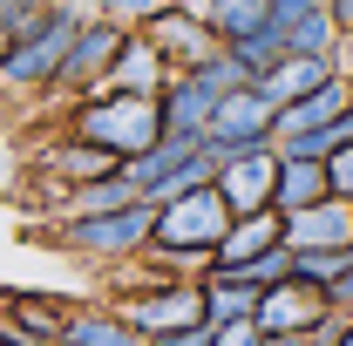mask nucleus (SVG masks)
I'll return each instance as SVG.
<instances>
[{
    "mask_svg": "<svg viewBox=\"0 0 353 346\" xmlns=\"http://www.w3.org/2000/svg\"><path fill=\"white\" fill-rule=\"evenodd\" d=\"M123 197H136V190H130V176H123V163H116V170L88 176V183H68L54 204H61V217H75V211H109V204H123Z\"/></svg>",
    "mask_w": 353,
    "mask_h": 346,
    "instance_id": "nucleus-19",
    "label": "nucleus"
},
{
    "mask_svg": "<svg viewBox=\"0 0 353 346\" xmlns=\"http://www.w3.org/2000/svg\"><path fill=\"white\" fill-rule=\"evenodd\" d=\"M150 197H123L109 211H75V217H54L48 224V245L54 252H75L88 265H136L143 238H150Z\"/></svg>",
    "mask_w": 353,
    "mask_h": 346,
    "instance_id": "nucleus-3",
    "label": "nucleus"
},
{
    "mask_svg": "<svg viewBox=\"0 0 353 346\" xmlns=\"http://www.w3.org/2000/svg\"><path fill=\"white\" fill-rule=\"evenodd\" d=\"M319 292L299 285V278H279V285H259V305H252V326L259 333H306L319 319Z\"/></svg>",
    "mask_w": 353,
    "mask_h": 346,
    "instance_id": "nucleus-11",
    "label": "nucleus"
},
{
    "mask_svg": "<svg viewBox=\"0 0 353 346\" xmlns=\"http://www.w3.org/2000/svg\"><path fill=\"white\" fill-rule=\"evenodd\" d=\"M0 123H7V102H0Z\"/></svg>",
    "mask_w": 353,
    "mask_h": 346,
    "instance_id": "nucleus-30",
    "label": "nucleus"
},
{
    "mask_svg": "<svg viewBox=\"0 0 353 346\" xmlns=\"http://www.w3.org/2000/svg\"><path fill=\"white\" fill-rule=\"evenodd\" d=\"M75 7H88V14H116V21H143L157 0H75Z\"/></svg>",
    "mask_w": 353,
    "mask_h": 346,
    "instance_id": "nucleus-25",
    "label": "nucleus"
},
{
    "mask_svg": "<svg viewBox=\"0 0 353 346\" xmlns=\"http://www.w3.org/2000/svg\"><path fill=\"white\" fill-rule=\"evenodd\" d=\"M340 143H353V109L333 116V123H312V130H272V156H279V163H319V156H333Z\"/></svg>",
    "mask_w": 353,
    "mask_h": 346,
    "instance_id": "nucleus-15",
    "label": "nucleus"
},
{
    "mask_svg": "<svg viewBox=\"0 0 353 346\" xmlns=\"http://www.w3.org/2000/svg\"><path fill=\"white\" fill-rule=\"evenodd\" d=\"M218 170V156L204 150V136H157L150 150H136L123 156V176H130L136 197H170V190H190V183H211Z\"/></svg>",
    "mask_w": 353,
    "mask_h": 346,
    "instance_id": "nucleus-4",
    "label": "nucleus"
},
{
    "mask_svg": "<svg viewBox=\"0 0 353 346\" xmlns=\"http://www.w3.org/2000/svg\"><path fill=\"white\" fill-rule=\"evenodd\" d=\"M61 340H75V346H143V333H136L109 299H68Z\"/></svg>",
    "mask_w": 353,
    "mask_h": 346,
    "instance_id": "nucleus-13",
    "label": "nucleus"
},
{
    "mask_svg": "<svg viewBox=\"0 0 353 346\" xmlns=\"http://www.w3.org/2000/svg\"><path fill=\"white\" fill-rule=\"evenodd\" d=\"M272 136V102L259 95V82H238L224 88L204 116V143L211 150H238V143H265Z\"/></svg>",
    "mask_w": 353,
    "mask_h": 346,
    "instance_id": "nucleus-7",
    "label": "nucleus"
},
{
    "mask_svg": "<svg viewBox=\"0 0 353 346\" xmlns=\"http://www.w3.org/2000/svg\"><path fill=\"white\" fill-rule=\"evenodd\" d=\"M353 109V75L347 68H333L319 88H306L299 102H279L272 109V130H312V123H333V116H347Z\"/></svg>",
    "mask_w": 353,
    "mask_h": 346,
    "instance_id": "nucleus-14",
    "label": "nucleus"
},
{
    "mask_svg": "<svg viewBox=\"0 0 353 346\" xmlns=\"http://www.w3.org/2000/svg\"><path fill=\"white\" fill-rule=\"evenodd\" d=\"M333 346H353V333H340V340H333Z\"/></svg>",
    "mask_w": 353,
    "mask_h": 346,
    "instance_id": "nucleus-29",
    "label": "nucleus"
},
{
    "mask_svg": "<svg viewBox=\"0 0 353 346\" xmlns=\"http://www.w3.org/2000/svg\"><path fill=\"white\" fill-rule=\"evenodd\" d=\"M136 28L163 48V61H170V68L197 61L204 48H218V34H211V28H204V14H197V0H157V7L136 21Z\"/></svg>",
    "mask_w": 353,
    "mask_h": 346,
    "instance_id": "nucleus-8",
    "label": "nucleus"
},
{
    "mask_svg": "<svg viewBox=\"0 0 353 346\" xmlns=\"http://www.w3.org/2000/svg\"><path fill=\"white\" fill-rule=\"evenodd\" d=\"M218 48L231 54V61H238V68H245V75H252V82H259L265 68L285 54V28H279V21H259L252 34H231V41H218Z\"/></svg>",
    "mask_w": 353,
    "mask_h": 346,
    "instance_id": "nucleus-18",
    "label": "nucleus"
},
{
    "mask_svg": "<svg viewBox=\"0 0 353 346\" xmlns=\"http://www.w3.org/2000/svg\"><path fill=\"white\" fill-rule=\"evenodd\" d=\"M143 346H211V319H190V326H163V333H150Z\"/></svg>",
    "mask_w": 353,
    "mask_h": 346,
    "instance_id": "nucleus-24",
    "label": "nucleus"
},
{
    "mask_svg": "<svg viewBox=\"0 0 353 346\" xmlns=\"http://www.w3.org/2000/svg\"><path fill=\"white\" fill-rule=\"evenodd\" d=\"M231 224V204L218 197V183H190V190H170L157 197L150 211V238L136 258H150V272H197L211 258V245Z\"/></svg>",
    "mask_w": 353,
    "mask_h": 346,
    "instance_id": "nucleus-1",
    "label": "nucleus"
},
{
    "mask_svg": "<svg viewBox=\"0 0 353 346\" xmlns=\"http://www.w3.org/2000/svg\"><path fill=\"white\" fill-rule=\"evenodd\" d=\"M197 14H204V28L218 41H231V34H252L265 21V0H197Z\"/></svg>",
    "mask_w": 353,
    "mask_h": 346,
    "instance_id": "nucleus-21",
    "label": "nucleus"
},
{
    "mask_svg": "<svg viewBox=\"0 0 353 346\" xmlns=\"http://www.w3.org/2000/svg\"><path fill=\"white\" fill-rule=\"evenodd\" d=\"M204 150H211V143H204ZM211 156H218L211 183H218V197L231 204V217L238 211H265V190H272V170H279L272 136H265V143H238V150H211Z\"/></svg>",
    "mask_w": 353,
    "mask_h": 346,
    "instance_id": "nucleus-6",
    "label": "nucleus"
},
{
    "mask_svg": "<svg viewBox=\"0 0 353 346\" xmlns=\"http://www.w3.org/2000/svg\"><path fill=\"white\" fill-rule=\"evenodd\" d=\"M285 54H312V61H340L347 68V34L326 21V7H312L299 21H285Z\"/></svg>",
    "mask_w": 353,
    "mask_h": 346,
    "instance_id": "nucleus-17",
    "label": "nucleus"
},
{
    "mask_svg": "<svg viewBox=\"0 0 353 346\" xmlns=\"http://www.w3.org/2000/svg\"><path fill=\"white\" fill-rule=\"evenodd\" d=\"M211 102H218V88L204 82L190 61H183V68H170V75H163V88H157V130H163V136H204Z\"/></svg>",
    "mask_w": 353,
    "mask_h": 346,
    "instance_id": "nucleus-9",
    "label": "nucleus"
},
{
    "mask_svg": "<svg viewBox=\"0 0 353 346\" xmlns=\"http://www.w3.org/2000/svg\"><path fill=\"white\" fill-rule=\"evenodd\" d=\"M333 68H340V61H312V54H279V61H272V68L259 75V95L272 102V109H279V102H299V95H306V88H319L326 75H333Z\"/></svg>",
    "mask_w": 353,
    "mask_h": 346,
    "instance_id": "nucleus-16",
    "label": "nucleus"
},
{
    "mask_svg": "<svg viewBox=\"0 0 353 346\" xmlns=\"http://www.w3.org/2000/svg\"><path fill=\"white\" fill-rule=\"evenodd\" d=\"M197 285H204V319H211V326L252 319V305H259V292H252L245 278H197Z\"/></svg>",
    "mask_w": 353,
    "mask_h": 346,
    "instance_id": "nucleus-20",
    "label": "nucleus"
},
{
    "mask_svg": "<svg viewBox=\"0 0 353 346\" xmlns=\"http://www.w3.org/2000/svg\"><path fill=\"white\" fill-rule=\"evenodd\" d=\"M285 245H353V197H312L299 211H279Z\"/></svg>",
    "mask_w": 353,
    "mask_h": 346,
    "instance_id": "nucleus-10",
    "label": "nucleus"
},
{
    "mask_svg": "<svg viewBox=\"0 0 353 346\" xmlns=\"http://www.w3.org/2000/svg\"><path fill=\"white\" fill-rule=\"evenodd\" d=\"M7 292H14V285H0V319H7Z\"/></svg>",
    "mask_w": 353,
    "mask_h": 346,
    "instance_id": "nucleus-28",
    "label": "nucleus"
},
{
    "mask_svg": "<svg viewBox=\"0 0 353 346\" xmlns=\"http://www.w3.org/2000/svg\"><path fill=\"white\" fill-rule=\"evenodd\" d=\"M61 136H82L95 150H109L116 163L136 156V150H150L157 143V95H136V88H82V95H68V116H61Z\"/></svg>",
    "mask_w": 353,
    "mask_h": 346,
    "instance_id": "nucleus-2",
    "label": "nucleus"
},
{
    "mask_svg": "<svg viewBox=\"0 0 353 346\" xmlns=\"http://www.w3.org/2000/svg\"><path fill=\"white\" fill-rule=\"evenodd\" d=\"M34 346H75V340H61V333H48V340H34Z\"/></svg>",
    "mask_w": 353,
    "mask_h": 346,
    "instance_id": "nucleus-27",
    "label": "nucleus"
},
{
    "mask_svg": "<svg viewBox=\"0 0 353 346\" xmlns=\"http://www.w3.org/2000/svg\"><path fill=\"white\" fill-rule=\"evenodd\" d=\"M211 346H259V326H252V319H231V326H211Z\"/></svg>",
    "mask_w": 353,
    "mask_h": 346,
    "instance_id": "nucleus-26",
    "label": "nucleus"
},
{
    "mask_svg": "<svg viewBox=\"0 0 353 346\" xmlns=\"http://www.w3.org/2000/svg\"><path fill=\"white\" fill-rule=\"evenodd\" d=\"M231 278H245L252 292H259V285H279V278H285V238H279V245H265L259 258H245Z\"/></svg>",
    "mask_w": 353,
    "mask_h": 346,
    "instance_id": "nucleus-22",
    "label": "nucleus"
},
{
    "mask_svg": "<svg viewBox=\"0 0 353 346\" xmlns=\"http://www.w3.org/2000/svg\"><path fill=\"white\" fill-rule=\"evenodd\" d=\"M319 170H326V190L333 197H353V143H340L333 156H319Z\"/></svg>",
    "mask_w": 353,
    "mask_h": 346,
    "instance_id": "nucleus-23",
    "label": "nucleus"
},
{
    "mask_svg": "<svg viewBox=\"0 0 353 346\" xmlns=\"http://www.w3.org/2000/svg\"><path fill=\"white\" fill-rule=\"evenodd\" d=\"M123 28L130 21H116V14H88L75 21V34H68V48H61V68H54V95L68 102V95H82V88H102L109 82V54H116V41H123Z\"/></svg>",
    "mask_w": 353,
    "mask_h": 346,
    "instance_id": "nucleus-5",
    "label": "nucleus"
},
{
    "mask_svg": "<svg viewBox=\"0 0 353 346\" xmlns=\"http://www.w3.org/2000/svg\"><path fill=\"white\" fill-rule=\"evenodd\" d=\"M163 75H170V61H163V48L150 41L143 28H123V41H116V54H109V88H136V95H157L163 88Z\"/></svg>",
    "mask_w": 353,
    "mask_h": 346,
    "instance_id": "nucleus-12",
    "label": "nucleus"
}]
</instances>
